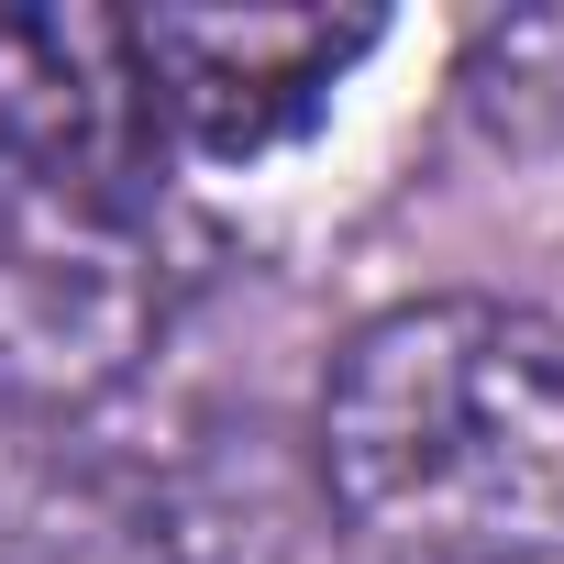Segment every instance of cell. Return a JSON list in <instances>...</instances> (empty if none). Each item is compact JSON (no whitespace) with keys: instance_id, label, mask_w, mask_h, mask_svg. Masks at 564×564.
<instances>
[{"instance_id":"obj_3","label":"cell","mask_w":564,"mask_h":564,"mask_svg":"<svg viewBox=\"0 0 564 564\" xmlns=\"http://www.w3.org/2000/svg\"><path fill=\"white\" fill-rule=\"evenodd\" d=\"M177 221L166 188L67 177L0 155V410H100L177 322Z\"/></svg>"},{"instance_id":"obj_6","label":"cell","mask_w":564,"mask_h":564,"mask_svg":"<svg viewBox=\"0 0 564 564\" xmlns=\"http://www.w3.org/2000/svg\"><path fill=\"white\" fill-rule=\"evenodd\" d=\"M454 89H465V122H476L487 144H509V155L553 144V133H564V12L476 23V34H465Z\"/></svg>"},{"instance_id":"obj_1","label":"cell","mask_w":564,"mask_h":564,"mask_svg":"<svg viewBox=\"0 0 564 564\" xmlns=\"http://www.w3.org/2000/svg\"><path fill=\"white\" fill-rule=\"evenodd\" d=\"M322 498L377 564H564V333L399 300L322 377Z\"/></svg>"},{"instance_id":"obj_5","label":"cell","mask_w":564,"mask_h":564,"mask_svg":"<svg viewBox=\"0 0 564 564\" xmlns=\"http://www.w3.org/2000/svg\"><path fill=\"white\" fill-rule=\"evenodd\" d=\"M0 155L155 188L166 122L133 56V12H0Z\"/></svg>"},{"instance_id":"obj_2","label":"cell","mask_w":564,"mask_h":564,"mask_svg":"<svg viewBox=\"0 0 564 564\" xmlns=\"http://www.w3.org/2000/svg\"><path fill=\"white\" fill-rule=\"evenodd\" d=\"M265 432L188 410H0V564H289Z\"/></svg>"},{"instance_id":"obj_4","label":"cell","mask_w":564,"mask_h":564,"mask_svg":"<svg viewBox=\"0 0 564 564\" xmlns=\"http://www.w3.org/2000/svg\"><path fill=\"white\" fill-rule=\"evenodd\" d=\"M377 12H289V0H254V12H133V56L155 89L166 144H199L221 166L300 144L333 89L377 56Z\"/></svg>"}]
</instances>
